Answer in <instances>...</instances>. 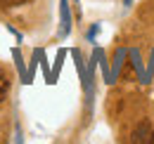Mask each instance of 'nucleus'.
I'll use <instances>...</instances> for the list:
<instances>
[{
  "label": "nucleus",
  "mask_w": 154,
  "mask_h": 144,
  "mask_svg": "<svg viewBox=\"0 0 154 144\" xmlns=\"http://www.w3.org/2000/svg\"><path fill=\"white\" fill-rule=\"evenodd\" d=\"M7 92H10V76L0 69V104L7 99Z\"/></svg>",
  "instance_id": "obj_3"
},
{
  "label": "nucleus",
  "mask_w": 154,
  "mask_h": 144,
  "mask_svg": "<svg viewBox=\"0 0 154 144\" xmlns=\"http://www.w3.org/2000/svg\"><path fill=\"white\" fill-rule=\"evenodd\" d=\"M149 142H152V144H154V132H152V137H149Z\"/></svg>",
  "instance_id": "obj_4"
},
{
  "label": "nucleus",
  "mask_w": 154,
  "mask_h": 144,
  "mask_svg": "<svg viewBox=\"0 0 154 144\" xmlns=\"http://www.w3.org/2000/svg\"><path fill=\"white\" fill-rule=\"evenodd\" d=\"M149 137H152V130H149L147 123H142V125L133 132V142H149Z\"/></svg>",
  "instance_id": "obj_2"
},
{
  "label": "nucleus",
  "mask_w": 154,
  "mask_h": 144,
  "mask_svg": "<svg viewBox=\"0 0 154 144\" xmlns=\"http://www.w3.org/2000/svg\"><path fill=\"white\" fill-rule=\"evenodd\" d=\"M126 5H131V0H126Z\"/></svg>",
  "instance_id": "obj_5"
},
{
  "label": "nucleus",
  "mask_w": 154,
  "mask_h": 144,
  "mask_svg": "<svg viewBox=\"0 0 154 144\" xmlns=\"http://www.w3.org/2000/svg\"><path fill=\"white\" fill-rule=\"evenodd\" d=\"M69 31H71V19H69V2L66 0H62V36H69Z\"/></svg>",
  "instance_id": "obj_1"
}]
</instances>
